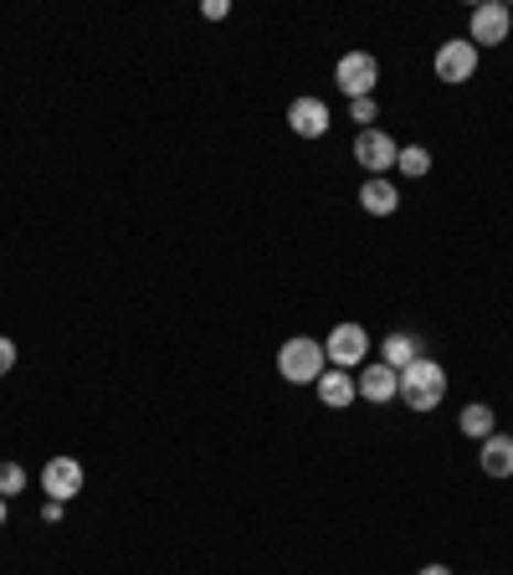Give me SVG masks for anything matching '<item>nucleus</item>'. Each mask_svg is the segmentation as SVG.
<instances>
[{"instance_id": "obj_18", "label": "nucleus", "mask_w": 513, "mask_h": 575, "mask_svg": "<svg viewBox=\"0 0 513 575\" xmlns=\"http://www.w3.org/2000/svg\"><path fill=\"white\" fill-rule=\"evenodd\" d=\"M350 118H354V124H365V129H375V98H354Z\"/></svg>"}, {"instance_id": "obj_1", "label": "nucleus", "mask_w": 513, "mask_h": 575, "mask_svg": "<svg viewBox=\"0 0 513 575\" xmlns=\"http://www.w3.org/2000/svg\"><path fill=\"white\" fill-rule=\"evenodd\" d=\"M400 401H406V412H437L447 401V370L421 354L416 365L400 370Z\"/></svg>"}, {"instance_id": "obj_17", "label": "nucleus", "mask_w": 513, "mask_h": 575, "mask_svg": "<svg viewBox=\"0 0 513 575\" xmlns=\"http://www.w3.org/2000/svg\"><path fill=\"white\" fill-rule=\"evenodd\" d=\"M26 488V468L21 462H0V499H15Z\"/></svg>"}, {"instance_id": "obj_9", "label": "nucleus", "mask_w": 513, "mask_h": 575, "mask_svg": "<svg viewBox=\"0 0 513 575\" xmlns=\"http://www.w3.org/2000/svg\"><path fill=\"white\" fill-rule=\"evenodd\" d=\"M329 124H334V114H329L323 98H293V104H288V129H293L298 139H323Z\"/></svg>"}, {"instance_id": "obj_12", "label": "nucleus", "mask_w": 513, "mask_h": 575, "mask_svg": "<svg viewBox=\"0 0 513 575\" xmlns=\"http://www.w3.org/2000/svg\"><path fill=\"white\" fill-rule=\"evenodd\" d=\"M360 206H365L370 216H396V211H400V191L385 175H370L365 185H360Z\"/></svg>"}, {"instance_id": "obj_16", "label": "nucleus", "mask_w": 513, "mask_h": 575, "mask_svg": "<svg viewBox=\"0 0 513 575\" xmlns=\"http://www.w3.org/2000/svg\"><path fill=\"white\" fill-rule=\"evenodd\" d=\"M396 170H406V175L421 180L426 170H431V155H426L421 145H406V149H400V160H396Z\"/></svg>"}, {"instance_id": "obj_8", "label": "nucleus", "mask_w": 513, "mask_h": 575, "mask_svg": "<svg viewBox=\"0 0 513 575\" xmlns=\"http://www.w3.org/2000/svg\"><path fill=\"white\" fill-rule=\"evenodd\" d=\"M354 391H360L370 406H385V401L400 396V370H391L385 360H375V365H365L360 375H354Z\"/></svg>"}, {"instance_id": "obj_10", "label": "nucleus", "mask_w": 513, "mask_h": 575, "mask_svg": "<svg viewBox=\"0 0 513 575\" xmlns=\"http://www.w3.org/2000/svg\"><path fill=\"white\" fill-rule=\"evenodd\" d=\"M42 488L57 503H73L77 493H83V462H77V458H52L42 468Z\"/></svg>"}, {"instance_id": "obj_2", "label": "nucleus", "mask_w": 513, "mask_h": 575, "mask_svg": "<svg viewBox=\"0 0 513 575\" xmlns=\"http://www.w3.org/2000/svg\"><path fill=\"white\" fill-rule=\"evenodd\" d=\"M329 370V354H323V340H288L278 350V375L288 385H319V375Z\"/></svg>"}, {"instance_id": "obj_5", "label": "nucleus", "mask_w": 513, "mask_h": 575, "mask_svg": "<svg viewBox=\"0 0 513 575\" xmlns=\"http://www.w3.org/2000/svg\"><path fill=\"white\" fill-rule=\"evenodd\" d=\"M513 31V11L503 0H483V6H472V26H468V42L483 52V46H503Z\"/></svg>"}, {"instance_id": "obj_22", "label": "nucleus", "mask_w": 513, "mask_h": 575, "mask_svg": "<svg viewBox=\"0 0 513 575\" xmlns=\"http://www.w3.org/2000/svg\"><path fill=\"white\" fill-rule=\"evenodd\" d=\"M416 575H452V571H447V565H421Z\"/></svg>"}, {"instance_id": "obj_19", "label": "nucleus", "mask_w": 513, "mask_h": 575, "mask_svg": "<svg viewBox=\"0 0 513 575\" xmlns=\"http://www.w3.org/2000/svg\"><path fill=\"white\" fill-rule=\"evenodd\" d=\"M11 370H15V344L6 340V334H0V381H6Z\"/></svg>"}, {"instance_id": "obj_21", "label": "nucleus", "mask_w": 513, "mask_h": 575, "mask_svg": "<svg viewBox=\"0 0 513 575\" xmlns=\"http://www.w3.org/2000/svg\"><path fill=\"white\" fill-rule=\"evenodd\" d=\"M62 509H67V503H57V499H46V503H42V519H46V524H57V519H62Z\"/></svg>"}, {"instance_id": "obj_3", "label": "nucleus", "mask_w": 513, "mask_h": 575, "mask_svg": "<svg viewBox=\"0 0 513 575\" xmlns=\"http://www.w3.org/2000/svg\"><path fill=\"white\" fill-rule=\"evenodd\" d=\"M334 83L344 98H375V88H381V62L370 57V52H344V57L334 62Z\"/></svg>"}, {"instance_id": "obj_11", "label": "nucleus", "mask_w": 513, "mask_h": 575, "mask_svg": "<svg viewBox=\"0 0 513 575\" xmlns=\"http://www.w3.org/2000/svg\"><path fill=\"white\" fill-rule=\"evenodd\" d=\"M313 391H319V401L329 406V412H344V406H350V401L360 396V391H354V375H350V370H334V365L323 370Z\"/></svg>"}, {"instance_id": "obj_15", "label": "nucleus", "mask_w": 513, "mask_h": 575, "mask_svg": "<svg viewBox=\"0 0 513 575\" xmlns=\"http://www.w3.org/2000/svg\"><path fill=\"white\" fill-rule=\"evenodd\" d=\"M381 360H385V365H391V370H406V365H416V360H421V344H416V334L396 329V334H385Z\"/></svg>"}, {"instance_id": "obj_13", "label": "nucleus", "mask_w": 513, "mask_h": 575, "mask_svg": "<svg viewBox=\"0 0 513 575\" xmlns=\"http://www.w3.org/2000/svg\"><path fill=\"white\" fill-rule=\"evenodd\" d=\"M478 462H483V472L488 478H513V437H488L483 443V452H478Z\"/></svg>"}, {"instance_id": "obj_14", "label": "nucleus", "mask_w": 513, "mask_h": 575, "mask_svg": "<svg viewBox=\"0 0 513 575\" xmlns=\"http://www.w3.org/2000/svg\"><path fill=\"white\" fill-rule=\"evenodd\" d=\"M457 427H462V437H472V443H488V437H493V427H499V416H493V406H488V401H472V406H462Z\"/></svg>"}, {"instance_id": "obj_23", "label": "nucleus", "mask_w": 513, "mask_h": 575, "mask_svg": "<svg viewBox=\"0 0 513 575\" xmlns=\"http://www.w3.org/2000/svg\"><path fill=\"white\" fill-rule=\"evenodd\" d=\"M0 524H6V499H0Z\"/></svg>"}, {"instance_id": "obj_6", "label": "nucleus", "mask_w": 513, "mask_h": 575, "mask_svg": "<svg viewBox=\"0 0 513 575\" xmlns=\"http://www.w3.org/2000/svg\"><path fill=\"white\" fill-rule=\"evenodd\" d=\"M354 160L365 164V175H385V170H396L400 145L385 129H360V139H354Z\"/></svg>"}, {"instance_id": "obj_4", "label": "nucleus", "mask_w": 513, "mask_h": 575, "mask_svg": "<svg viewBox=\"0 0 513 575\" xmlns=\"http://www.w3.org/2000/svg\"><path fill=\"white\" fill-rule=\"evenodd\" d=\"M323 354L334 370H354L370 360V329L365 324H334L329 340H323Z\"/></svg>"}, {"instance_id": "obj_7", "label": "nucleus", "mask_w": 513, "mask_h": 575, "mask_svg": "<svg viewBox=\"0 0 513 575\" xmlns=\"http://www.w3.org/2000/svg\"><path fill=\"white\" fill-rule=\"evenodd\" d=\"M478 73V46L472 42H462V36H457V42H441L437 46V77L441 83H468V77Z\"/></svg>"}, {"instance_id": "obj_20", "label": "nucleus", "mask_w": 513, "mask_h": 575, "mask_svg": "<svg viewBox=\"0 0 513 575\" xmlns=\"http://www.w3.org/2000/svg\"><path fill=\"white\" fill-rule=\"evenodd\" d=\"M226 11H232L226 0H205V6H201V15H205V21H221V15H226Z\"/></svg>"}]
</instances>
